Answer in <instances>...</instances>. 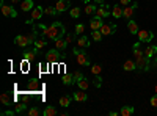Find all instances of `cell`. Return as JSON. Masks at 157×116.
Here are the masks:
<instances>
[{
	"label": "cell",
	"mask_w": 157,
	"mask_h": 116,
	"mask_svg": "<svg viewBox=\"0 0 157 116\" xmlns=\"http://www.w3.org/2000/svg\"><path fill=\"white\" fill-rule=\"evenodd\" d=\"M39 28L43 30V36L44 38H47V39H52V41H55V39H58V38H61L64 33V25L61 24V22H54V24H50L49 27L47 25H39Z\"/></svg>",
	"instance_id": "6da1fadb"
},
{
	"label": "cell",
	"mask_w": 157,
	"mask_h": 116,
	"mask_svg": "<svg viewBox=\"0 0 157 116\" xmlns=\"http://www.w3.org/2000/svg\"><path fill=\"white\" fill-rule=\"evenodd\" d=\"M74 55L77 57V63L80 64V66H90V58L88 55L85 54V50L83 49H78V47H74Z\"/></svg>",
	"instance_id": "7a4b0ae2"
},
{
	"label": "cell",
	"mask_w": 157,
	"mask_h": 116,
	"mask_svg": "<svg viewBox=\"0 0 157 116\" xmlns=\"http://www.w3.org/2000/svg\"><path fill=\"white\" fill-rule=\"evenodd\" d=\"M46 60H47V63H50V64L58 63V61H60V50H58V49L47 50V54H46Z\"/></svg>",
	"instance_id": "3957f363"
},
{
	"label": "cell",
	"mask_w": 157,
	"mask_h": 116,
	"mask_svg": "<svg viewBox=\"0 0 157 116\" xmlns=\"http://www.w3.org/2000/svg\"><path fill=\"white\" fill-rule=\"evenodd\" d=\"M137 36H138L140 43H151L152 38H154V33L151 30H138Z\"/></svg>",
	"instance_id": "277c9868"
},
{
	"label": "cell",
	"mask_w": 157,
	"mask_h": 116,
	"mask_svg": "<svg viewBox=\"0 0 157 116\" xmlns=\"http://www.w3.org/2000/svg\"><path fill=\"white\" fill-rule=\"evenodd\" d=\"M0 9H2V14H3L5 17H16V16H17V13H16L14 8H13V5H5V3L2 2V5H0Z\"/></svg>",
	"instance_id": "5b68a950"
},
{
	"label": "cell",
	"mask_w": 157,
	"mask_h": 116,
	"mask_svg": "<svg viewBox=\"0 0 157 116\" xmlns=\"http://www.w3.org/2000/svg\"><path fill=\"white\" fill-rule=\"evenodd\" d=\"M43 14H44V8H43V6H35V8L32 9V16H30V19L27 21V24H32L33 21L41 19Z\"/></svg>",
	"instance_id": "8992f818"
},
{
	"label": "cell",
	"mask_w": 157,
	"mask_h": 116,
	"mask_svg": "<svg viewBox=\"0 0 157 116\" xmlns=\"http://www.w3.org/2000/svg\"><path fill=\"white\" fill-rule=\"evenodd\" d=\"M96 16L101 17V19L109 17V16H110V5H107V3H104V2H102V5L96 9Z\"/></svg>",
	"instance_id": "52a82bcc"
},
{
	"label": "cell",
	"mask_w": 157,
	"mask_h": 116,
	"mask_svg": "<svg viewBox=\"0 0 157 116\" xmlns=\"http://www.w3.org/2000/svg\"><path fill=\"white\" fill-rule=\"evenodd\" d=\"M116 32V25L115 24H102V27H101V33L104 36H110Z\"/></svg>",
	"instance_id": "ba28073f"
},
{
	"label": "cell",
	"mask_w": 157,
	"mask_h": 116,
	"mask_svg": "<svg viewBox=\"0 0 157 116\" xmlns=\"http://www.w3.org/2000/svg\"><path fill=\"white\" fill-rule=\"evenodd\" d=\"M135 63H137V69H140V71H148L149 69V58L148 57L135 60Z\"/></svg>",
	"instance_id": "9c48e42d"
},
{
	"label": "cell",
	"mask_w": 157,
	"mask_h": 116,
	"mask_svg": "<svg viewBox=\"0 0 157 116\" xmlns=\"http://www.w3.org/2000/svg\"><path fill=\"white\" fill-rule=\"evenodd\" d=\"M14 43H16V46H19V47H27V46H30V39H29V36H25V35H17L16 39H14Z\"/></svg>",
	"instance_id": "30bf717a"
},
{
	"label": "cell",
	"mask_w": 157,
	"mask_h": 116,
	"mask_svg": "<svg viewBox=\"0 0 157 116\" xmlns=\"http://www.w3.org/2000/svg\"><path fill=\"white\" fill-rule=\"evenodd\" d=\"M69 6H71L69 0H57V3H55V8L58 11V14H60V13H63V11H66Z\"/></svg>",
	"instance_id": "8fae6325"
},
{
	"label": "cell",
	"mask_w": 157,
	"mask_h": 116,
	"mask_svg": "<svg viewBox=\"0 0 157 116\" xmlns=\"http://www.w3.org/2000/svg\"><path fill=\"white\" fill-rule=\"evenodd\" d=\"M101 27H102V19L101 17L94 16L93 19L90 21V28L91 30H101Z\"/></svg>",
	"instance_id": "7c38bea8"
},
{
	"label": "cell",
	"mask_w": 157,
	"mask_h": 116,
	"mask_svg": "<svg viewBox=\"0 0 157 116\" xmlns=\"http://www.w3.org/2000/svg\"><path fill=\"white\" fill-rule=\"evenodd\" d=\"M134 13H135V8L132 5H127L126 8H123V17L127 19V21H130V17L134 16Z\"/></svg>",
	"instance_id": "4fadbf2b"
},
{
	"label": "cell",
	"mask_w": 157,
	"mask_h": 116,
	"mask_svg": "<svg viewBox=\"0 0 157 116\" xmlns=\"http://www.w3.org/2000/svg\"><path fill=\"white\" fill-rule=\"evenodd\" d=\"M77 47H78V49H86V47H90V41H88V36H86V35H82V36L77 39Z\"/></svg>",
	"instance_id": "5bb4252c"
},
{
	"label": "cell",
	"mask_w": 157,
	"mask_h": 116,
	"mask_svg": "<svg viewBox=\"0 0 157 116\" xmlns=\"http://www.w3.org/2000/svg\"><path fill=\"white\" fill-rule=\"evenodd\" d=\"M123 69H124L126 72L135 71V69H137V63H135L134 60H127V61H124V64H123Z\"/></svg>",
	"instance_id": "9a60e30c"
},
{
	"label": "cell",
	"mask_w": 157,
	"mask_h": 116,
	"mask_svg": "<svg viewBox=\"0 0 157 116\" xmlns=\"http://www.w3.org/2000/svg\"><path fill=\"white\" fill-rule=\"evenodd\" d=\"M35 8V3H33V0H22V3H21V9L25 13V11H32Z\"/></svg>",
	"instance_id": "2e32d148"
},
{
	"label": "cell",
	"mask_w": 157,
	"mask_h": 116,
	"mask_svg": "<svg viewBox=\"0 0 157 116\" xmlns=\"http://www.w3.org/2000/svg\"><path fill=\"white\" fill-rule=\"evenodd\" d=\"M72 97H74V100H77V102H85V100L88 99V94L83 91V89H80V91L74 93V94H72Z\"/></svg>",
	"instance_id": "e0dca14e"
},
{
	"label": "cell",
	"mask_w": 157,
	"mask_h": 116,
	"mask_svg": "<svg viewBox=\"0 0 157 116\" xmlns=\"http://www.w3.org/2000/svg\"><path fill=\"white\" fill-rule=\"evenodd\" d=\"M38 52H39V50L35 49V47H33L32 50H27V52L24 54V60H25V61H32V60L35 58V55H38Z\"/></svg>",
	"instance_id": "ac0fdd59"
},
{
	"label": "cell",
	"mask_w": 157,
	"mask_h": 116,
	"mask_svg": "<svg viewBox=\"0 0 157 116\" xmlns=\"http://www.w3.org/2000/svg\"><path fill=\"white\" fill-rule=\"evenodd\" d=\"M134 113H135V108L130 107V105H124V107L120 110V114H123V116H132Z\"/></svg>",
	"instance_id": "d6986e66"
},
{
	"label": "cell",
	"mask_w": 157,
	"mask_h": 116,
	"mask_svg": "<svg viewBox=\"0 0 157 116\" xmlns=\"http://www.w3.org/2000/svg\"><path fill=\"white\" fill-rule=\"evenodd\" d=\"M72 99H74V97H71V96H68V94L61 96V97H60V105H61V107H64V108H66V107H69Z\"/></svg>",
	"instance_id": "ffe728a7"
},
{
	"label": "cell",
	"mask_w": 157,
	"mask_h": 116,
	"mask_svg": "<svg viewBox=\"0 0 157 116\" xmlns=\"http://www.w3.org/2000/svg\"><path fill=\"white\" fill-rule=\"evenodd\" d=\"M155 54H157V46H148L145 49V57H148V58H152Z\"/></svg>",
	"instance_id": "44dd1931"
},
{
	"label": "cell",
	"mask_w": 157,
	"mask_h": 116,
	"mask_svg": "<svg viewBox=\"0 0 157 116\" xmlns=\"http://www.w3.org/2000/svg\"><path fill=\"white\" fill-rule=\"evenodd\" d=\"M57 113H58V110H57L54 105H47V107L44 108V111H43L44 116H55Z\"/></svg>",
	"instance_id": "7402d4cb"
},
{
	"label": "cell",
	"mask_w": 157,
	"mask_h": 116,
	"mask_svg": "<svg viewBox=\"0 0 157 116\" xmlns=\"http://www.w3.org/2000/svg\"><path fill=\"white\" fill-rule=\"evenodd\" d=\"M112 16H113V17H116V19L123 17V8H121L120 5H115V6L112 8Z\"/></svg>",
	"instance_id": "603a6c76"
},
{
	"label": "cell",
	"mask_w": 157,
	"mask_h": 116,
	"mask_svg": "<svg viewBox=\"0 0 157 116\" xmlns=\"http://www.w3.org/2000/svg\"><path fill=\"white\" fill-rule=\"evenodd\" d=\"M66 47H68V41H66V39H61V38L55 39V49H58V50H64Z\"/></svg>",
	"instance_id": "cb8c5ba5"
},
{
	"label": "cell",
	"mask_w": 157,
	"mask_h": 116,
	"mask_svg": "<svg viewBox=\"0 0 157 116\" xmlns=\"http://www.w3.org/2000/svg\"><path fill=\"white\" fill-rule=\"evenodd\" d=\"M127 28H129V33L130 35H137L138 33V25L134 21H129L127 22Z\"/></svg>",
	"instance_id": "d4e9b609"
},
{
	"label": "cell",
	"mask_w": 157,
	"mask_h": 116,
	"mask_svg": "<svg viewBox=\"0 0 157 116\" xmlns=\"http://www.w3.org/2000/svg\"><path fill=\"white\" fill-rule=\"evenodd\" d=\"M0 102H2L3 105H11L13 99H11V96L8 93H2V94H0Z\"/></svg>",
	"instance_id": "484cf974"
},
{
	"label": "cell",
	"mask_w": 157,
	"mask_h": 116,
	"mask_svg": "<svg viewBox=\"0 0 157 116\" xmlns=\"http://www.w3.org/2000/svg\"><path fill=\"white\" fill-rule=\"evenodd\" d=\"M96 9H98V6H96V5H90V3H86V5H85V14L93 16L94 13H96Z\"/></svg>",
	"instance_id": "4316f807"
},
{
	"label": "cell",
	"mask_w": 157,
	"mask_h": 116,
	"mask_svg": "<svg viewBox=\"0 0 157 116\" xmlns=\"http://www.w3.org/2000/svg\"><path fill=\"white\" fill-rule=\"evenodd\" d=\"M80 13H82V9L78 8V6H72V8L69 9V16H71L72 19H77L78 16H80Z\"/></svg>",
	"instance_id": "83f0119b"
},
{
	"label": "cell",
	"mask_w": 157,
	"mask_h": 116,
	"mask_svg": "<svg viewBox=\"0 0 157 116\" xmlns=\"http://www.w3.org/2000/svg\"><path fill=\"white\" fill-rule=\"evenodd\" d=\"M77 85H78V88H80V89L86 91V89H88V86H90V82L86 80V77H83L82 80H78V82H77Z\"/></svg>",
	"instance_id": "f1b7e54d"
},
{
	"label": "cell",
	"mask_w": 157,
	"mask_h": 116,
	"mask_svg": "<svg viewBox=\"0 0 157 116\" xmlns=\"http://www.w3.org/2000/svg\"><path fill=\"white\" fill-rule=\"evenodd\" d=\"M102 33H101V30H91V38H93V39L96 41V43H99L101 39H102Z\"/></svg>",
	"instance_id": "f546056e"
},
{
	"label": "cell",
	"mask_w": 157,
	"mask_h": 116,
	"mask_svg": "<svg viewBox=\"0 0 157 116\" xmlns=\"http://www.w3.org/2000/svg\"><path fill=\"white\" fill-rule=\"evenodd\" d=\"M63 83L64 85H72L74 83V75L72 74H64L63 75Z\"/></svg>",
	"instance_id": "4dcf8cb0"
},
{
	"label": "cell",
	"mask_w": 157,
	"mask_h": 116,
	"mask_svg": "<svg viewBox=\"0 0 157 116\" xmlns=\"http://www.w3.org/2000/svg\"><path fill=\"white\" fill-rule=\"evenodd\" d=\"M44 13H46V14H49V16H57L58 14V11H57L55 6H46L44 8Z\"/></svg>",
	"instance_id": "1f68e13d"
},
{
	"label": "cell",
	"mask_w": 157,
	"mask_h": 116,
	"mask_svg": "<svg viewBox=\"0 0 157 116\" xmlns=\"http://www.w3.org/2000/svg\"><path fill=\"white\" fill-rule=\"evenodd\" d=\"M25 110H27L25 102H21V104H17V105L14 107V111H16V113H22V111H25Z\"/></svg>",
	"instance_id": "d6a6232c"
},
{
	"label": "cell",
	"mask_w": 157,
	"mask_h": 116,
	"mask_svg": "<svg viewBox=\"0 0 157 116\" xmlns=\"http://www.w3.org/2000/svg\"><path fill=\"white\" fill-rule=\"evenodd\" d=\"M36 36H38V32L35 30V27H33V30L30 32V35H29V39H30V44H35L36 43Z\"/></svg>",
	"instance_id": "836d02e7"
},
{
	"label": "cell",
	"mask_w": 157,
	"mask_h": 116,
	"mask_svg": "<svg viewBox=\"0 0 157 116\" xmlns=\"http://www.w3.org/2000/svg\"><path fill=\"white\" fill-rule=\"evenodd\" d=\"M72 75H74V83H77L78 80H82V79H83V77H85L82 71H75V72H74Z\"/></svg>",
	"instance_id": "e575fe53"
},
{
	"label": "cell",
	"mask_w": 157,
	"mask_h": 116,
	"mask_svg": "<svg viewBox=\"0 0 157 116\" xmlns=\"http://www.w3.org/2000/svg\"><path fill=\"white\" fill-rule=\"evenodd\" d=\"M101 71H102V68L99 66V64H93V66H91V74L93 75H99Z\"/></svg>",
	"instance_id": "d590c367"
},
{
	"label": "cell",
	"mask_w": 157,
	"mask_h": 116,
	"mask_svg": "<svg viewBox=\"0 0 157 116\" xmlns=\"http://www.w3.org/2000/svg\"><path fill=\"white\" fill-rule=\"evenodd\" d=\"M93 85H94L96 88H101V86H102V77H101V75H94Z\"/></svg>",
	"instance_id": "8d00e7d4"
},
{
	"label": "cell",
	"mask_w": 157,
	"mask_h": 116,
	"mask_svg": "<svg viewBox=\"0 0 157 116\" xmlns=\"http://www.w3.org/2000/svg\"><path fill=\"white\" fill-rule=\"evenodd\" d=\"M85 32V25L83 24H77L75 25V35H83Z\"/></svg>",
	"instance_id": "74e56055"
},
{
	"label": "cell",
	"mask_w": 157,
	"mask_h": 116,
	"mask_svg": "<svg viewBox=\"0 0 157 116\" xmlns=\"http://www.w3.org/2000/svg\"><path fill=\"white\" fill-rule=\"evenodd\" d=\"M44 46H46V41H44V39H36V43H35V49L41 50Z\"/></svg>",
	"instance_id": "f35d334b"
},
{
	"label": "cell",
	"mask_w": 157,
	"mask_h": 116,
	"mask_svg": "<svg viewBox=\"0 0 157 116\" xmlns=\"http://www.w3.org/2000/svg\"><path fill=\"white\" fill-rule=\"evenodd\" d=\"M27 113H29V116H38V114L41 113V111H39V110H38L36 107H32V108H30V110H29Z\"/></svg>",
	"instance_id": "ab89813d"
},
{
	"label": "cell",
	"mask_w": 157,
	"mask_h": 116,
	"mask_svg": "<svg viewBox=\"0 0 157 116\" xmlns=\"http://www.w3.org/2000/svg\"><path fill=\"white\" fill-rule=\"evenodd\" d=\"M149 104L154 107V108H157V94H154L152 97H151V100H149Z\"/></svg>",
	"instance_id": "60d3db41"
},
{
	"label": "cell",
	"mask_w": 157,
	"mask_h": 116,
	"mask_svg": "<svg viewBox=\"0 0 157 116\" xmlns=\"http://www.w3.org/2000/svg\"><path fill=\"white\" fill-rule=\"evenodd\" d=\"M2 114H5V116H13V114H16V111H11V110H6V111H3Z\"/></svg>",
	"instance_id": "b9f144b4"
},
{
	"label": "cell",
	"mask_w": 157,
	"mask_h": 116,
	"mask_svg": "<svg viewBox=\"0 0 157 116\" xmlns=\"http://www.w3.org/2000/svg\"><path fill=\"white\" fill-rule=\"evenodd\" d=\"M72 39H74V36H72V35H68V36H66V41H68V44H69V43H72Z\"/></svg>",
	"instance_id": "7bdbcfd3"
},
{
	"label": "cell",
	"mask_w": 157,
	"mask_h": 116,
	"mask_svg": "<svg viewBox=\"0 0 157 116\" xmlns=\"http://www.w3.org/2000/svg\"><path fill=\"white\" fill-rule=\"evenodd\" d=\"M120 2H121V5H130V0H120Z\"/></svg>",
	"instance_id": "ee69618b"
},
{
	"label": "cell",
	"mask_w": 157,
	"mask_h": 116,
	"mask_svg": "<svg viewBox=\"0 0 157 116\" xmlns=\"http://www.w3.org/2000/svg\"><path fill=\"white\" fill-rule=\"evenodd\" d=\"M93 2H96V3H102V2H105V0H93Z\"/></svg>",
	"instance_id": "f6af8a7d"
},
{
	"label": "cell",
	"mask_w": 157,
	"mask_h": 116,
	"mask_svg": "<svg viewBox=\"0 0 157 116\" xmlns=\"http://www.w3.org/2000/svg\"><path fill=\"white\" fill-rule=\"evenodd\" d=\"M11 3H13V5H16V3H19V0H11Z\"/></svg>",
	"instance_id": "bcb514c9"
},
{
	"label": "cell",
	"mask_w": 157,
	"mask_h": 116,
	"mask_svg": "<svg viewBox=\"0 0 157 116\" xmlns=\"http://www.w3.org/2000/svg\"><path fill=\"white\" fill-rule=\"evenodd\" d=\"M80 2H83V3L86 5V3H90V0H80Z\"/></svg>",
	"instance_id": "7dc6e473"
},
{
	"label": "cell",
	"mask_w": 157,
	"mask_h": 116,
	"mask_svg": "<svg viewBox=\"0 0 157 116\" xmlns=\"http://www.w3.org/2000/svg\"><path fill=\"white\" fill-rule=\"evenodd\" d=\"M155 94H157V85H155Z\"/></svg>",
	"instance_id": "c3c4849f"
},
{
	"label": "cell",
	"mask_w": 157,
	"mask_h": 116,
	"mask_svg": "<svg viewBox=\"0 0 157 116\" xmlns=\"http://www.w3.org/2000/svg\"><path fill=\"white\" fill-rule=\"evenodd\" d=\"M155 64H157V58H155Z\"/></svg>",
	"instance_id": "681fc988"
},
{
	"label": "cell",
	"mask_w": 157,
	"mask_h": 116,
	"mask_svg": "<svg viewBox=\"0 0 157 116\" xmlns=\"http://www.w3.org/2000/svg\"><path fill=\"white\" fill-rule=\"evenodd\" d=\"M2 2H3V0H2Z\"/></svg>",
	"instance_id": "f907efd6"
}]
</instances>
